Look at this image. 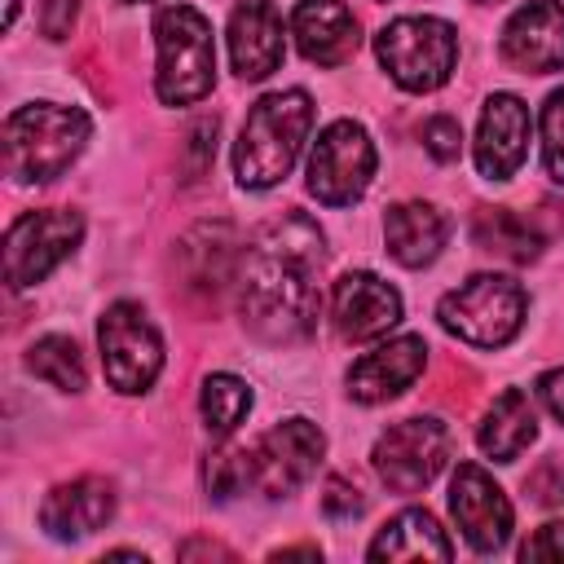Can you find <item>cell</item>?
<instances>
[{"mask_svg":"<svg viewBox=\"0 0 564 564\" xmlns=\"http://www.w3.org/2000/svg\"><path fill=\"white\" fill-rule=\"evenodd\" d=\"M317 264L322 229L291 212L256 234L238 269V308L251 335L269 344H295L317 326Z\"/></svg>","mask_w":564,"mask_h":564,"instance_id":"cell-1","label":"cell"},{"mask_svg":"<svg viewBox=\"0 0 564 564\" xmlns=\"http://www.w3.org/2000/svg\"><path fill=\"white\" fill-rule=\"evenodd\" d=\"M313 128V101L304 88H286V93H269L260 97L238 132L234 145V172L238 185L247 189H269L278 185L291 163L300 159V145Z\"/></svg>","mask_w":564,"mask_h":564,"instance_id":"cell-2","label":"cell"},{"mask_svg":"<svg viewBox=\"0 0 564 564\" xmlns=\"http://www.w3.org/2000/svg\"><path fill=\"white\" fill-rule=\"evenodd\" d=\"M88 141V115L35 101L4 119V172L13 181H57Z\"/></svg>","mask_w":564,"mask_h":564,"instance_id":"cell-3","label":"cell"},{"mask_svg":"<svg viewBox=\"0 0 564 564\" xmlns=\"http://www.w3.org/2000/svg\"><path fill=\"white\" fill-rule=\"evenodd\" d=\"M154 44H159V70H154L159 101L189 106V101L212 93V84H216V44H212V22L194 4L159 9Z\"/></svg>","mask_w":564,"mask_h":564,"instance_id":"cell-4","label":"cell"},{"mask_svg":"<svg viewBox=\"0 0 564 564\" xmlns=\"http://www.w3.org/2000/svg\"><path fill=\"white\" fill-rule=\"evenodd\" d=\"M375 53L405 93H432L458 62V35L441 18H397L375 35Z\"/></svg>","mask_w":564,"mask_h":564,"instance_id":"cell-5","label":"cell"},{"mask_svg":"<svg viewBox=\"0 0 564 564\" xmlns=\"http://www.w3.org/2000/svg\"><path fill=\"white\" fill-rule=\"evenodd\" d=\"M441 326L476 348H502L524 322V291L516 278L476 273L441 300Z\"/></svg>","mask_w":564,"mask_h":564,"instance_id":"cell-6","label":"cell"},{"mask_svg":"<svg viewBox=\"0 0 564 564\" xmlns=\"http://www.w3.org/2000/svg\"><path fill=\"white\" fill-rule=\"evenodd\" d=\"M97 344H101L106 379L119 392H145L163 370V339L145 317V308L132 300H119L101 313Z\"/></svg>","mask_w":564,"mask_h":564,"instance_id":"cell-7","label":"cell"},{"mask_svg":"<svg viewBox=\"0 0 564 564\" xmlns=\"http://www.w3.org/2000/svg\"><path fill=\"white\" fill-rule=\"evenodd\" d=\"M375 181V145L361 123L339 119L330 123L308 154V194L326 207L357 203Z\"/></svg>","mask_w":564,"mask_h":564,"instance_id":"cell-8","label":"cell"},{"mask_svg":"<svg viewBox=\"0 0 564 564\" xmlns=\"http://www.w3.org/2000/svg\"><path fill=\"white\" fill-rule=\"evenodd\" d=\"M84 238V220L79 212H62V207H44V212H26L9 225L4 238V278L13 291L48 278V269H57Z\"/></svg>","mask_w":564,"mask_h":564,"instance_id":"cell-9","label":"cell"},{"mask_svg":"<svg viewBox=\"0 0 564 564\" xmlns=\"http://www.w3.org/2000/svg\"><path fill=\"white\" fill-rule=\"evenodd\" d=\"M449 463V427L441 419H401L375 441V471L397 494H419Z\"/></svg>","mask_w":564,"mask_h":564,"instance_id":"cell-10","label":"cell"},{"mask_svg":"<svg viewBox=\"0 0 564 564\" xmlns=\"http://www.w3.org/2000/svg\"><path fill=\"white\" fill-rule=\"evenodd\" d=\"M326 436L317 423L308 419H282L278 427H269L256 445H247V467H251V485L264 498H282L295 494L322 463Z\"/></svg>","mask_w":564,"mask_h":564,"instance_id":"cell-11","label":"cell"},{"mask_svg":"<svg viewBox=\"0 0 564 564\" xmlns=\"http://www.w3.org/2000/svg\"><path fill=\"white\" fill-rule=\"evenodd\" d=\"M502 57L524 75H551L564 66V4L529 0L502 26Z\"/></svg>","mask_w":564,"mask_h":564,"instance_id":"cell-12","label":"cell"},{"mask_svg":"<svg viewBox=\"0 0 564 564\" xmlns=\"http://www.w3.org/2000/svg\"><path fill=\"white\" fill-rule=\"evenodd\" d=\"M449 511L476 551H498L511 538V502L476 463H463L449 485Z\"/></svg>","mask_w":564,"mask_h":564,"instance_id":"cell-13","label":"cell"},{"mask_svg":"<svg viewBox=\"0 0 564 564\" xmlns=\"http://www.w3.org/2000/svg\"><path fill=\"white\" fill-rule=\"evenodd\" d=\"M529 154V106L511 93H494L480 110L476 167L485 181H507Z\"/></svg>","mask_w":564,"mask_h":564,"instance_id":"cell-14","label":"cell"},{"mask_svg":"<svg viewBox=\"0 0 564 564\" xmlns=\"http://www.w3.org/2000/svg\"><path fill=\"white\" fill-rule=\"evenodd\" d=\"M335 330L344 339H379L401 322V295L375 273H344L335 282Z\"/></svg>","mask_w":564,"mask_h":564,"instance_id":"cell-15","label":"cell"},{"mask_svg":"<svg viewBox=\"0 0 564 564\" xmlns=\"http://www.w3.org/2000/svg\"><path fill=\"white\" fill-rule=\"evenodd\" d=\"M115 516V489L101 480V476H79V480H66L57 485L44 502H40V524L48 538H62V542H75V538H88L97 529H106V520Z\"/></svg>","mask_w":564,"mask_h":564,"instance_id":"cell-16","label":"cell"},{"mask_svg":"<svg viewBox=\"0 0 564 564\" xmlns=\"http://www.w3.org/2000/svg\"><path fill=\"white\" fill-rule=\"evenodd\" d=\"M423 361H427V344L419 335H401V339H388L383 348L366 352L352 370H348V392L366 405H379V401H392L397 392H405L419 375H423Z\"/></svg>","mask_w":564,"mask_h":564,"instance_id":"cell-17","label":"cell"},{"mask_svg":"<svg viewBox=\"0 0 564 564\" xmlns=\"http://www.w3.org/2000/svg\"><path fill=\"white\" fill-rule=\"evenodd\" d=\"M229 57L242 79H264L282 62V18L269 0H242L229 13Z\"/></svg>","mask_w":564,"mask_h":564,"instance_id":"cell-18","label":"cell"},{"mask_svg":"<svg viewBox=\"0 0 564 564\" xmlns=\"http://www.w3.org/2000/svg\"><path fill=\"white\" fill-rule=\"evenodd\" d=\"M295 44L308 62L317 66H339L357 53V18L348 13L344 0H300L291 13Z\"/></svg>","mask_w":564,"mask_h":564,"instance_id":"cell-19","label":"cell"},{"mask_svg":"<svg viewBox=\"0 0 564 564\" xmlns=\"http://www.w3.org/2000/svg\"><path fill=\"white\" fill-rule=\"evenodd\" d=\"M383 242L397 264L423 269L445 247V216L432 203H397L383 216Z\"/></svg>","mask_w":564,"mask_h":564,"instance_id":"cell-20","label":"cell"},{"mask_svg":"<svg viewBox=\"0 0 564 564\" xmlns=\"http://www.w3.org/2000/svg\"><path fill=\"white\" fill-rule=\"evenodd\" d=\"M533 436H538V414H533V401L520 388L498 392L494 405H489V414H485V423H480V432H476L480 449L494 463H516L529 449Z\"/></svg>","mask_w":564,"mask_h":564,"instance_id":"cell-21","label":"cell"},{"mask_svg":"<svg viewBox=\"0 0 564 564\" xmlns=\"http://www.w3.org/2000/svg\"><path fill=\"white\" fill-rule=\"evenodd\" d=\"M449 555H454V546H449L445 529L423 507L392 516L379 529V538L370 542V560H449Z\"/></svg>","mask_w":564,"mask_h":564,"instance_id":"cell-22","label":"cell"},{"mask_svg":"<svg viewBox=\"0 0 564 564\" xmlns=\"http://www.w3.org/2000/svg\"><path fill=\"white\" fill-rule=\"evenodd\" d=\"M471 238H476L480 251H494V256H502L511 264H529L542 251L538 225H529L524 216H516L507 207H480L476 225H471Z\"/></svg>","mask_w":564,"mask_h":564,"instance_id":"cell-23","label":"cell"},{"mask_svg":"<svg viewBox=\"0 0 564 564\" xmlns=\"http://www.w3.org/2000/svg\"><path fill=\"white\" fill-rule=\"evenodd\" d=\"M26 366H31L35 379H44V383L57 388V392H79V388L88 383L79 344L66 339V335H44V339H35L31 352H26Z\"/></svg>","mask_w":564,"mask_h":564,"instance_id":"cell-24","label":"cell"},{"mask_svg":"<svg viewBox=\"0 0 564 564\" xmlns=\"http://www.w3.org/2000/svg\"><path fill=\"white\" fill-rule=\"evenodd\" d=\"M198 410H203V423L212 436H229L242 414L251 410V388L234 375H212L203 383V397H198Z\"/></svg>","mask_w":564,"mask_h":564,"instance_id":"cell-25","label":"cell"},{"mask_svg":"<svg viewBox=\"0 0 564 564\" xmlns=\"http://www.w3.org/2000/svg\"><path fill=\"white\" fill-rule=\"evenodd\" d=\"M542 163L555 185H564V88L542 106Z\"/></svg>","mask_w":564,"mask_h":564,"instance_id":"cell-26","label":"cell"},{"mask_svg":"<svg viewBox=\"0 0 564 564\" xmlns=\"http://www.w3.org/2000/svg\"><path fill=\"white\" fill-rule=\"evenodd\" d=\"M423 145H427V154H432V159L454 163V159H458V150H463V128H458V119H449V115L427 119V123H423Z\"/></svg>","mask_w":564,"mask_h":564,"instance_id":"cell-27","label":"cell"},{"mask_svg":"<svg viewBox=\"0 0 564 564\" xmlns=\"http://www.w3.org/2000/svg\"><path fill=\"white\" fill-rule=\"evenodd\" d=\"M361 507H366V502H361L357 485H348V480H339V476H330V480H326V494H322V511H326V516L348 520V516H357Z\"/></svg>","mask_w":564,"mask_h":564,"instance_id":"cell-28","label":"cell"},{"mask_svg":"<svg viewBox=\"0 0 564 564\" xmlns=\"http://www.w3.org/2000/svg\"><path fill=\"white\" fill-rule=\"evenodd\" d=\"M524 485H529V494H533L538 502H546V507H551V502H564V463H560V458H546Z\"/></svg>","mask_w":564,"mask_h":564,"instance_id":"cell-29","label":"cell"},{"mask_svg":"<svg viewBox=\"0 0 564 564\" xmlns=\"http://www.w3.org/2000/svg\"><path fill=\"white\" fill-rule=\"evenodd\" d=\"M520 560H564V524H542L533 538H524Z\"/></svg>","mask_w":564,"mask_h":564,"instance_id":"cell-30","label":"cell"},{"mask_svg":"<svg viewBox=\"0 0 564 564\" xmlns=\"http://www.w3.org/2000/svg\"><path fill=\"white\" fill-rule=\"evenodd\" d=\"M538 397H542V405L564 423V370H546V375L538 379Z\"/></svg>","mask_w":564,"mask_h":564,"instance_id":"cell-31","label":"cell"},{"mask_svg":"<svg viewBox=\"0 0 564 564\" xmlns=\"http://www.w3.org/2000/svg\"><path fill=\"white\" fill-rule=\"evenodd\" d=\"M75 4H79V0H48V9H44V31H48L53 40H62V35L70 31Z\"/></svg>","mask_w":564,"mask_h":564,"instance_id":"cell-32","label":"cell"},{"mask_svg":"<svg viewBox=\"0 0 564 564\" xmlns=\"http://www.w3.org/2000/svg\"><path fill=\"white\" fill-rule=\"evenodd\" d=\"M480 4H498V0H480Z\"/></svg>","mask_w":564,"mask_h":564,"instance_id":"cell-33","label":"cell"}]
</instances>
